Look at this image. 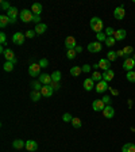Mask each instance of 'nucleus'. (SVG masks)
Wrapping results in <instances>:
<instances>
[{"mask_svg": "<svg viewBox=\"0 0 135 152\" xmlns=\"http://www.w3.org/2000/svg\"><path fill=\"white\" fill-rule=\"evenodd\" d=\"M132 130H134V132H135V128H132Z\"/></svg>", "mask_w": 135, "mask_h": 152, "instance_id": "nucleus-53", "label": "nucleus"}, {"mask_svg": "<svg viewBox=\"0 0 135 152\" xmlns=\"http://www.w3.org/2000/svg\"><path fill=\"white\" fill-rule=\"evenodd\" d=\"M0 42H1V45H6V44H7V36H6V33H0Z\"/></svg>", "mask_w": 135, "mask_h": 152, "instance_id": "nucleus-44", "label": "nucleus"}, {"mask_svg": "<svg viewBox=\"0 0 135 152\" xmlns=\"http://www.w3.org/2000/svg\"><path fill=\"white\" fill-rule=\"evenodd\" d=\"M53 92H54V90H53V87L50 86V84H49V86H43V87H42V90H41L42 97H46V98L52 97Z\"/></svg>", "mask_w": 135, "mask_h": 152, "instance_id": "nucleus-15", "label": "nucleus"}, {"mask_svg": "<svg viewBox=\"0 0 135 152\" xmlns=\"http://www.w3.org/2000/svg\"><path fill=\"white\" fill-rule=\"evenodd\" d=\"M29 73L30 76L35 78V76H41V65L37 63H31V65L29 67Z\"/></svg>", "mask_w": 135, "mask_h": 152, "instance_id": "nucleus-3", "label": "nucleus"}, {"mask_svg": "<svg viewBox=\"0 0 135 152\" xmlns=\"http://www.w3.org/2000/svg\"><path fill=\"white\" fill-rule=\"evenodd\" d=\"M74 52H76V53H81V52H83V48H81V46H76V48H74Z\"/></svg>", "mask_w": 135, "mask_h": 152, "instance_id": "nucleus-49", "label": "nucleus"}, {"mask_svg": "<svg viewBox=\"0 0 135 152\" xmlns=\"http://www.w3.org/2000/svg\"><path fill=\"white\" fill-rule=\"evenodd\" d=\"M0 7H1V10H7V11L11 8L10 3H7L6 0H1V3H0Z\"/></svg>", "mask_w": 135, "mask_h": 152, "instance_id": "nucleus-37", "label": "nucleus"}, {"mask_svg": "<svg viewBox=\"0 0 135 152\" xmlns=\"http://www.w3.org/2000/svg\"><path fill=\"white\" fill-rule=\"evenodd\" d=\"M14 65H15L14 63H11V61H6V63H4V65H3V69H4L6 72H11V71L14 69Z\"/></svg>", "mask_w": 135, "mask_h": 152, "instance_id": "nucleus-30", "label": "nucleus"}, {"mask_svg": "<svg viewBox=\"0 0 135 152\" xmlns=\"http://www.w3.org/2000/svg\"><path fill=\"white\" fill-rule=\"evenodd\" d=\"M89 26H90V29H92V31H95L96 34H99V33L103 31L104 23H103V20L100 19V18L93 16V18L90 19V22H89Z\"/></svg>", "mask_w": 135, "mask_h": 152, "instance_id": "nucleus-1", "label": "nucleus"}, {"mask_svg": "<svg viewBox=\"0 0 135 152\" xmlns=\"http://www.w3.org/2000/svg\"><path fill=\"white\" fill-rule=\"evenodd\" d=\"M24 38H26V36L23 34V33H15L12 36V42L14 44H16V45H22V44H24Z\"/></svg>", "mask_w": 135, "mask_h": 152, "instance_id": "nucleus-8", "label": "nucleus"}, {"mask_svg": "<svg viewBox=\"0 0 135 152\" xmlns=\"http://www.w3.org/2000/svg\"><path fill=\"white\" fill-rule=\"evenodd\" d=\"M72 125H73V128H81L83 126V124H81V120L80 118H77V117H73V120H72Z\"/></svg>", "mask_w": 135, "mask_h": 152, "instance_id": "nucleus-31", "label": "nucleus"}, {"mask_svg": "<svg viewBox=\"0 0 135 152\" xmlns=\"http://www.w3.org/2000/svg\"><path fill=\"white\" fill-rule=\"evenodd\" d=\"M116 55H118V56H120V57H124V58H126L124 52H123V50H118V52H116Z\"/></svg>", "mask_w": 135, "mask_h": 152, "instance_id": "nucleus-50", "label": "nucleus"}, {"mask_svg": "<svg viewBox=\"0 0 135 152\" xmlns=\"http://www.w3.org/2000/svg\"><path fill=\"white\" fill-rule=\"evenodd\" d=\"M134 67H135L134 58H132V57L124 58V61H123V69H124V71L130 72V71H132V69H134Z\"/></svg>", "mask_w": 135, "mask_h": 152, "instance_id": "nucleus-4", "label": "nucleus"}, {"mask_svg": "<svg viewBox=\"0 0 135 152\" xmlns=\"http://www.w3.org/2000/svg\"><path fill=\"white\" fill-rule=\"evenodd\" d=\"M31 11L34 15H41L42 12V4L41 3H34L31 7Z\"/></svg>", "mask_w": 135, "mask_h": 152, "instance_id": "nucleus-22", "label": "nucleus"}, {"mask_svg": "<svg viewBox=\"0 0 135 152\" xmlns=\"http://www.w3.org/2000/svg\"><path fill=\"white\" fill-rule=\"evenodd\" d=\"M111 91H112L113 95H118V94H119V91H118V90H113V88H111Z\"/></svg>", "mask_w": 135, "mask_h": 152, "instance_id": "nucleus-51", "label": "nucleus"}, {"mask_svg": "<svg viewBox=\"0 0 135 152\" xmlns=\"http://www.w3.org/2000/svg\"><path fill=\"white\" fill-rule=\"evenodd\" d=\"M106 106H107V105L104 103L101 99H95L93 103H92V107H93L95 111H103L104 109H106Z\"/></svg>", "mask_w": 135, "mask_h": 152, "instance_id": "nucleus-9", "label": "nucleus"}, {"mask_svg": "<svg viewBox=\"0 0 135 152\" xmlns=\"http://www.w3.org/2000/svg\"><path fill=\"white\" fill-rule=\"evenodd\" d=\"M38 64L41 65V68H46V67L49 65V60H47V58H41Z\"/></svg>", "mask_w": 135, "mask_h": 152, "instance_id": "nucleus-39", "label": "nucleus"}, {"mask_svg": "<svg viewBox=\"0 0 135 152\" xmlns=\"http://www.w3.org/2000/svg\"><path fill=\"white\" fill-rule=\"evenodd\" d=\"M32 22H35L37 25H39V23H41V16H39V15H34V18H32Z\"/></svg>", "mask_w": 135, "mask_h": 152, "instance_id": "nucleus-48", "label": "nucleus"}, {"mask_svg": "<svg viewBox=\"0 0 135 152\" xmlns=\"http://www.w3.org/2000/svg\"><path fill=\"white\" fill-rule=\"evenodd\" d=\"M124 15H126L124 7H123V6H120V7H116V8H115V11H113V18H115V19H119V20H122L123 18H124Z\"/></svg>", "mask_w": 135, "mask_h": 152, "instance_id": "nucleus-10", "label": "nucleus"}, {"mask_svg": "<svg viewBox=\"0 0 135 152\" xmlns=\"http://www.w3.org/2000/svg\"><path fill=\"white\" fill-rule=\"evenodd\" d=\"M101 75H103V80H104V81H107V83L112 80V79H113V76H115V73H113V71H112V69H108V71H104Z\"/></svg>", "mask_w": 135, "mask_h": 152, "instance_id": "nucleus-19", "label": "nucleus"}, {"mask_svg": "<svg viewBox=\"0 0 135 152\" xmlns=\"http://www.w3.org/2000/svg\"><path fill=\"white\" fill-rule=\"evenodd\" d=\"M31 87L34 88V91H41L42 90L41 81H32V83H31Z\"/></svg>", "mask_w": 135, "mask_h": 152, "instance_id": "nucleus-35", "label": "nucleus"}, {"mask_svg": "<svg viewBox=\"0 0 135 152\" xmlns=\"http://www.w3.org/2000/svg\"><path fill=\"white\" fill-rule=\"evenodd\" d=\"M88 52H90V53L101 52V42L96 41V42H90V44H88Z\"/></svg>", "mask_w": 135, "mask_h": 152, "instance_id": "nucleus-5", "label": "nucleus"}, {"mask_svg": "<svg viewBox=\"0 0 135 152\" xmlns=\"http://www.w3.org/2000/svg\"><path fill=\"white\" fill-rule=\"evenodd\" d=\"M12 147H14L15 149H22L23 147H26V141H23V140H20V139L14 140Z\"/></svg>", "mask_w": 135, "mask_h": 152, "instance_id": "nucleus-23", "label": "nucleus"}, {"mask_svg": "<svg viewBox=\"0 0 135 152\" xmlns=\"http://www.w3.org/2000/svg\"><path fill=\"white\" fill-rule=\"evenodd\" d=\"M8 23H11V19L7 15H0V26L6 27Z\"/></svg>", "mask_w": 135, "mask_h": 152, "instance_id": "nucleus-26", "label": "nucleus"}, {"mask_svg": "<svg viewBox=\"0 0 135 152\" xmlns=\"http://www.w3.org/2000/svg\"><path fill=\"white\" fill-rule=\"evenodd\" d=\"M90 68H92V67H90V65H88V64H84V67H81V69H83L84 73H88V72L90 71Z\"/></svg>", "mask_w": 135, "mask_h": 152, "instance_id": "nucleus-46", "label": "nucleus"}, {"mask_svg": "<svg viewBox=\"0 0 135 152\" xmlns=\"http://www.w3.org/2000/svg\"><path fill=\"white\" fill-rule=\"evenodd\" d=\"M34 30H35V33L38 34V36H41V34H43V33L47 30V26H46L45 23H39V25H37L35 26V29Z\"/></svg>", "mask_w": 135, "mask_h": 152, "instance_id": "nucleus-21", "label": "nucleus"}, {"mask_svg": "<svg viewBox=\"0 0 135 152\" xmlns=\"http://www.w3.org/2000/svg\"><path fill=\"white\" fill-rule=\"evenodd\" d=\"M62 120H64L65 122H72V120H73V117H72V114L65 113L64 116H62Z\"/></svg>", "mask_w": 135, "mask_h": 152, "instance_id": "nucleus-40", "label": "nucleus"}, {"mask_svg": "<svg viewBox=\"0 0 135 152\" xmlns=\"http://www.w3.org/2000/svg\"><path fill=\"white\" fill-rule=\"evenodd\" d=\"M20 20L24 23H30L32 22V18H34V14H32V11L27 10V8H24V10L20 11V15H19Z\"/></svg>", "mask_w": 135, "mask_h": 152, "instance_id": "nucleus-2", "label": "nucleus"}, {"mask_svg": "<svg viewBox=\"0 0 135 152\" xmlns=\"http://www.w3.org/2000/svg\"><path fill=\"white\" fill-rule=\"evenodd\" d=\"M107 58H108L109 61H115L116 58H118V55H116V52H113V50H109V52L107 53Z\"/></svg>", "mask_w": 135, "mask_h": 152, "instance_id": "nucleus-32", "label": "nucleus"}, {"mask_svg": "<svg viewBox=\"0 0 135 152\" xmlns=\"http://www.w3.org/2000/svg\"><path fill=\"white\" fill-rule=\"evenodd\" d=\"M50 86L53 87V90H54V91H57V90H60V88H61V84L58 83V81H52V84H50Z\"/></svg>", "mask_w": 135, "mask_h": 152, "instance_id": "nucleus-45", "label": "nucleus"}, {"mask_svg": "<svg viewBox=\"0 0 135 152\" xmlns=\"http://www.w3.org/2000/svg\"><path fill=\"white\" fill-rule=\"evenodd\" d=\"M113 34H115V30H113L112 27H106V36L107 37H113Z\"/></svg>", "mask_w": 135, "mask_h": 152, "instance_id": "nucleus-42", "label": "nucleus"}, {"mask_svg": "<svg viewBox=\"0 0 135 152\" xmlns=\"http://www.w3.org/2000/svg\"><path fill=\"white\" fill-rule=\"evenodd\" d=\"M61 79H62V75H61V72H60V71H54L52 73V80L53 81H58V83H60V81H61Z\"/></svg>", "mask_w": 135, "mask_h": 152, "instance_id": "nucleus-28", "label": "nucleus"}, {"mask_svg": "<svg viewBox=\"0 0 135 152\" xmlns=\"http://www.w3.org/2000/svg\"><path fill=\"white\" fill-rule=\"evenodd\" d=\"M101 113H103V116L106 117V118H112V117L115 116V109H113L111 105H107L106 109H104Z\"/></svg>", "mask_w": 135, "mask_h": 152, "instance_id": "nucleus-13", "label": "nucleus"}, {"mask_svg": "<svg viewBox=\"0 0 135 152\" xmlns=\"http://www.w3.org/2000/svg\"><path fill=\"white\" fill-rule=\"evenodd\" d=\"M4 57H6L7 61H11L14 63V64H16L18 63V60H16L15 55H14V52L11 50V49H6V53H4Z\"/></svg>", "mask_w": 135, "mask_h": 152, "instance_id": "nucleus-16", "label": "nucleus"}, {"mask_svg": "<svg viewBox=\"0 0 135 152\" xmlns=\"http://www.w3.org/2000/svg\"><path fill=\"white\" fill-rule=\"evenodd\" d=\"M35 30H27L26 33H24V36H26V38H34L35 37Z\"/></svg>", "mask_w": 135, "mask_h": 152, "instance_id": "nucleus-38", "label": "nucleus"}, {"mask_svg": "<svg viewBox=\"0 0 135 152\" xmlns=\"http://www.w3.org/2000/svg\"><path fill=\"white\" fill-rule=\"evenodd\" d=\"M76 46H77V44H76V38L72 37V36L66 37V39H65V48H66L68 50H73Z\"/></svg>", "mask_w": 135, "mask_h": 152, "instance_id": "nucleus-7", "label": "nucleus"}, {"mask_svg": "<svg viewBox=\"0 0 135 152\" xmlns=\"http://www.w3.org/2000/svg\"><path fill=\"white\" fill-rule=\"evenodd\" d=\"M97 64H99V67L103 69V71H108V69H111V61H109L108 58H101Z\"/></svg>", "mask_w": 135, "mask_h": 152, "instance_id": "nucleus-17", "label": "nucleus"}, {"mask_svg": "<svg viewBox=\"0 0 135 152\" xmlns=\"http://www.w3.org/2000/svg\"><path fill=\"white\" fill-rule=\"evenodd\" d=\"M97 36V41L99 42H106V39H107V36H106V33H99V34H96Z\"/></svg>", "mask_w": 135, "mask_h": 152, "instance_id": "nucleus-41", "label": "nucleus"}, {"mask_svg": "<svg viewBox=\"0 0 135 152\" xmlns=\"http://www.w3.org/2000/svg\"><path fill=\"white\" fill-rule=\"evenodd\" d=\"M108 88H109V87H108V84H107V81L101 80V81H99V83L96 84L95 90H96V92H99V94H103V92H106Z\"/></svg>", "mask_w": 135, "mask_h": 152, "instance_id": "nucleus-11", "label": "nucleus"}, {"mask_svg": "<svg viewBox=\"0 0 135 152\" xmlns=\"http://www.w3.org/2000/svg\"><path fill=\"white\" fill-rule=\"evenodd\" d=\"M83 86H84V88H85L87 91H92L95 88V81L92 80L90 78H88V79H85V80H84Z\"/></svg>", "mask_w": 135, "mask_h": 152, "instance_id": "nucleus-18", "label": "nucleus"}, {"mask_svg": "<svg viewBox=\"0 0 135 152\" xmlns=\"http://www.w3.org/2000/svg\"><path fill=\"white\" fill-rule=\"evenodd\" d=\"M101 100H103V102H104V103H106V105H109V103H111V97H108V95H106V97H103V98H101Z\"/></svg>", "mask_w": 135, "mask_h": 152, "instance_id": "nucleus-47", "label": "nucleus"}, {"mask_svg": "<svg viewBox=\"0 0 135 152\" xmlns=\"http://www.w3.org/2000/svg\"><path fill=\"white\" fill-rule=\"evenodd\" d=\"M127 80L130 81V83H135V72L134 71H130V72H127Z\"/></svg>", "mask_w": 135, "mask_h": 152, "instance_id": "nucleus-33", "label": "nucleus"}, {"mask_svg": "<svg viewBox=\"0 0 135 152\" xmlns=\"http://www.w3.org/2000/svg\"><path fill=\"white\" fill-rule=\"evenodd\" d=\"M66 57L69 58V60H73V58H76V52H74V49H73V50H68Z\"/></svg>", "mask_w": 135, "mask_h": 152, "instance_id": "nucleus-43", "label": "nucleus"}, {"mask_svg": "<svg viewBox=\"0 0 135 152\" xmlns=\"http://www.w3.org/2000/svg\"><path fill=\"white\" fill-rule=\"evenodd\" d=\"M26 149L30 151V152L37 151V149H38V144H37V141H34V140H29V141H26Z\"/></svg>", "mask_w": 135, "mask_h": 152, "instance_id": "nucleus-20", "label": "nucleus"}, {"mask_svg": "<svg viewBox=\"0 0 135 152\" xmlns=\"http://www.w3.org/2000/svg\"><path fill=\"white\" fill-rule=\"evenodd\" d=\"M38 81H41L43 86H49V84H52V75H47V73H41L39 76Z\"/></svg>", "mask_w": 135, "mask_h": 152, "instance_id": "nucleus-12", "label": "nucleus"}, {"mask_svg": "<svg viewBox=\"0 0 135 152\" xmlns=\"http://www.w3.org/2000/svg\"><path fill=\"white\" fill-rule=\"evenodd\" d=\"M115 44H116V39L113 38V37H107V39H106V45L107 46L111 48V46H113Z\"/></svg>", "mask_w": 135, "mask_h": 152, "instance_id": "nucleus-34", "label": "nucleus"}, {"mask_svg": "<svg viewBox=\"0 0 135 152\" xmlns=\"http://www.w3.org/2000/svg\"><path fill=\"white\" fill-rule=\"evenodd\" d=\"M18 15H20V14H19V11H18V8H15V7H11L10 10L7 11V16L11 19V23H15L16 22Z\"/></svg>", "mask_w": 135, "mask_h": 152, "instance_id": "nucleus-6", "label": "nucleus"}, {"mask_svg": "<svg viewBox=\"0 0 135 152\" xmlns=\"http://www.w3.org/2000/svg\"><path fill=\"white\" fill-rule=\"evenodd\" d=\"M90 79H92V80H93V81H97V83H99V81H101V80H103V75L100 73V72L95 71L93 73H92V78H90Z\"/></svg>", "mask_w": 135, "mask_h": 152, "instance_id": "nucleus-29", "label": "nucleus"}, {"mask_svg": "<svg viewBox=\"0 0 135 152\" xmlns=\"http://www.w3.org/2000/svg\"><path fill=\"white\" fill-rule=\"evenodd\" d=\"M132 58H134V61H135V53H134V56H132Z\"/></svg>", "mask_w": 135, "mask_h": 152, "instance_id": "nucleus-52", "label": "nucleus"}, {"mask_svg": "<svg viewBox=\"0 0 135 152\" xmlns=\"http://www.w3.org/2000/svg\"><path fill=\"white\" fill-rule=\"evenodd\" d=\"M123 52H124V56H126V58H127L129 55H131V53L134 52V49H132L131 46H126V48H123Z\"/></svg>", "mask_w": 135, "mask_h": 152, "instance_id": "nucleus-36", "label": "nucleus"}, {"mask_svg": "<svg viewBox=\"0 0 135 152\" xmlns=\"http://www.w3.org/2000/svg\"><path fill=\"white\" fill-rule=\"evenodd\" d=\"M81 72H83L81 67H73V68H70V75H72V76H74V78L80 76Z\"/></svg>", "mask_w": 135, "mask_h": 152, "instance_id": "nucleus-27", "label": "nucleus"}, {"mask_svg": "<svg viewBox=\"0 0 135 152\" xmlns=\"http://www.w3.org/2000/svg\"><path fill=\"white\" fill-rule=\"evenodd\" d=\"M127 37V31L124 29H119V30H115V34H113V38L116 41H123V39Z\"/></svg>", "mask_w": 135, "mask_h": 152, "instance_id": "nucleus-14", "label": "nucleus"}, {"mask_svg": "<svg viewBox=\"0 0 135 152\" xmlns=\"http://www.w3.org/2000/svg\"><path fill=\"white\" fill-rule=\"evenodd\" d=\"M122 152H135V144L132 143H127L122 147Z\"/></svg>", "mask_w": 135, "mask_h": 152, "instance_id": "nucleus-24", "label": "nucleus"}, {"mask_svg": "<svg viewBox=\"0 0 135 152\" xmlns=\"http://www.w3.org/2000/svg\"><path fill=\"white\" fill-rule=\"evenodd\" d=\"M41 97H42L41 91H34V90H32L31 94H30V98H31L32 102H38V100L41 99Z\"/></svg>", "mask_w": 135, "mask_h": 152, "instance_id": "nucleus-25", "label": "nucleus"}]
</instances>
